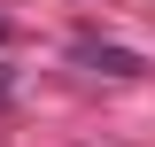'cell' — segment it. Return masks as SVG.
Returning <instances> with one entry per match:
<instances>
[{
  "label": "cell",
  "instance_id": "1",
  "mask_svg": "<svg viewBox=\"0 0 155 147\" xmlns=\"http://www.w3.org/2000/svg\"><path fill=\"white\" fill-rule=\"evenodd\" d=\"M78 62H93V70H109V77H140V54H124V47H78Z\"/></svg>",
  "mask_w": 155,
  "mask_h": 147
}]
</instances>
